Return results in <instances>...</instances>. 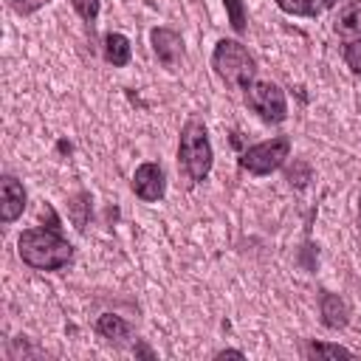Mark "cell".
<instances>
[{"instance_id":"obj_17","label":"cell","mask_w":361,"mask_h":361,"mask_svg":"<svg viewBox=\"0 0 361 361\" xmlns=\"http://www.w3.org/2000/svg\"><path fill=\"white\" fill-rule=\"evenodd\" d=\"M73 11L85 20V23H93L99 17V8H102V0H71Z\"/></svg>"},{"instance_id":"obj_1","label":"cell","mask_w":361,"mask_h":361,"mask_svg":"<svg viewBox=\"0 0 361 361\" xmlns=\"http://www.w3.org/2000/svg\"><path fill=\"white\" fill-rule=\"evenodd\" d=\"M17 254L28 268L59 271L73 259V245L51 226L48 228H25L17 240Z\"/></svg>"},{"instance_id":"obj_12","label":"cell","mask_w":361,"mask_h":361,"mask_svg":"<svg viewBox=\"0 0 361 361\" xmlns=\"http://www.w3.org/2000/svg\"><path fill=\"white\" fill-rule=\"evenodd\" d=\"M102 51H104V59H107L113 68H124V65H130L133 48H130V39H127L124 34H118V31H110V34L104 37V45H102Z\"/></svg>"},{"instance_id":"obj_19","label":"cell","mask_w":361,"mask_h":361,"mask_svg":"<svg viewBox=\"0 0 361 361\" xmlns=\"http://www.w3.org/2000/svg\"><path fill=\"white\" fill-rule=\"evenodd\" d=\"M226 355H228V358H243L240 350H220V353H217V358H226Z\"/></svg>"},{"instance_id":"obj_2","label":"cell","mask_w":361,"mask_h":361,"mask_svg":"<svg viewBox=\"0 0 361 361\" xmlns=\"http://www.w3.org/2000/svg\"><path fill=\"white\" fill-rule=\"evenodd\" d=\"M178 164L183 169V175L192 183H200L209 178L212 164H214V149L206 133V124L192 116L186 118V124L180 127V141H178Z\"/></svg>"},{"instance_id":"obj_10","label":"cell","mask_w":361,"mask_h":361,"mask_svg":"<svg viewBox=\"0 0 361 361\" xmlns=\"http://www.w3.org/2000/svg\"><path fill=\"white\" fill-rule=\"evenodd\" d=\"M336 34L347 37V39H358L361 37V0H347L338 6V14L333 20Z\"/></svg>"},{"instance_id":"obj_15","label":"cell","mask_w":361,"mask_h":361,"mask_svg":"<svg viewBox=\"0 0 361 361\" xmlns=\"http://www.w3.org/2000/svg\"><path fill=\"white\" fill-rule=\"evenodd\" d=\"M223 8H226V17H228V25L243 34L245 31V23H248V11H245V3L243 0H223Z\"/></svg>"},{"instance_id":"obj_7","label":"cell","mask_w":361,"mask_h":361,"mask_svg":"<svg viewBox=\"0 0 361 361\" xmlns=\"http://www.w3.org/2000/svg\"><path fill=\"white\" fill-rule=\"evenodd\" d=\"M149 42H152L155 59H158L164 68L175 71V68L180 65V59H183V39H180L178 31H172V28H166V25H158V28H152Z\"/></svg>"},{"instance_id":"obj_18","label":"cell","mask_w":361,"mask_h":361,"mask_svg":"<svg viewBox=\"0 0 361 361\" xmlns=\"http://www.w3.org/2000/svg\"><path fill=\"white\" fill-rule=\"evenodd\" d=\"M8 6H11L14 11H20V14H28L31 8L39 6V0H8Z\"/></svg>"},{"instance_id":"obj_11","label":"cell","mask_w":361,"mask_h":361,"mask_svg":"<svg viewBox=\"0 0 361 361\" xmlns=\"http://www.w3.org/2000/svg\"><path fill=\"white\" fill-rule=\"evenodd\" d=\"M96 333H99L104 341L116 344V347H124V344L130 341V324H127L121 316H116V313H102V316L96 319Z\"/></svg>"},{"instance_id":"obj_13","label":"cell","mask_w":361,"mask_h":361,"mask_svg":"<svg viewBox=\"0 0 361 361\" xmlns=\"http://www.w3.org/2000/svg\"><path fill=\"white\" fill-rule=\"evenodd\" d=\"M274 3L293 17H319L324 8H333L338 0H274Z\"/></svg>"},{"instance_id":"obj_6","label":"cell","mask_w":361,"mask_h":361,"mask_svg":"<svg viewBox=\"0 0 361 361\" xmlns=\"http://www.w3.org/2000/svg\"><path fill=\"white\" fill-rule=\"evenodd\" d=\"M133 192L144 203H158L166 195V175H164L161 164H155V161L138 164L133 172Z\"/></svg>"},{"instance_id":"obj_9","label":"cell","mask_w":361,"mask_h":361,"mask_svg":"<svg viewBox=\"0 0 361 361\" xmlns=\"http://www.w3.org/2000/svg\"><path fill=\"white\" fill-rule=\"evenodd\" d=\"M319 310H322L324 327H330V330H341L350 322V307H347V302L338 293H322Z\"/></svg>"},{"instance_id":"obj_5","label":"cell","mask_w":361,"mask_h":361,"mask_svg":"<svg viewBox=\"0 0 361 361\" xmlns=\"http://www.w3.org/2000/svg\"><path fill=\"white\" fill-rule=\"evenodd\" d=\"M288 158H290V138L288 135H276V138H268V141H259V144L248 147L240 155V166L245 172H251V175H271Z\"/></svg>"},{"instance_id":"obj_8","label":"cell","mask_w":361,"mask_h":361,"mask_svg":"<svg viewBox=\"0 0 361 361\" xmlns=\"http://www.w3.org/2000/svg\"><path fill=\"white\" fill-rule=\"evenodd\" d=\"M25 189L14 175H3L0 183V220L3 223H14L23 212H25Z\"/></svg>"},{"instance_id":"obj_4","label":"cell","mask_w":361,"mask_h":361,"mask_svg":"<svg viewBox=\"0 0 361 361\" xmlns=\"http://www.w3.org/2000/svg\"><path fill=\"white\" fill-rule=\"evenodd\" d=\"M245 104L268 124H279L288 118V99H285V90L276 85V82H268V79H254L248 87H245Z\"/></svg>"},{"instance_id":"obj_3","label":"cell","mask_w":361,"mask_h":361,"mask_svg":"<svg viewBox=\"0 0 361 361\" xmlns=\"http://www.w3.org/2000/svg\"><path fill=\"white\" fill-rule=\"evenodd\" d=\"M212 68L231 90H245L257 73V65H254V56L248 54V48L240 39H226V37L217 39V45L212 51Z\"/></svg>"},{"instance_id":"obj_16","label":"cell","mask_w":361,"mask_h":361,"mask_svg":"<svg viewBox=\"0 0 361 361\" xmlns=\"http://www.w3.org/2000/svg\"><path fill=\"white\" fill-rule=\"evenodd\" d=\"M344 62H347V68H350L355 76H361V37H358V39H350V42L344 45Z\"/></svg>"},{"instance_id":"obj_14","label":"cell","mask_w":361,"mask_h":361,"mask_svg":"<svg viewBox=\"0 0 361 361\" xmlns=\"http://www.w3.org/2000/svg\"><path fill=\"white\" fill-rule=\"evenodd\" d=\"M307 358H350L353 353L341 344H327V341H307L305 344Z\"/></svg>"}]
</instances>
